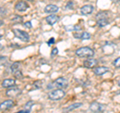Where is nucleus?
Returning <instances> with one entry per match:
<instances>
[{"mask_svg": "<svg viewBox=\"0 0 120 113\" xmlns=\"http://www.w3.org/2000/svg\"><path fill=\"white\" fill-rule=\"evenodd\" d=\"M13 32L16 37H18L21 41H23V42H28L30 37L28 35L27 32L23 31V30H20V29H13Z\"/></svg>", "mask_w": 120, "mask_h": 113, "instance_id": "39448f33", "label": "nucleus"}, {"mask_svg": "<svg viewBox=\"0 0 120 113\" xmlns=\"http://www.w3.org/2000/svg\"><path fill=\"white\" fill-rule=\"evenodd\" d=\"M93 11H94V7H93L92 5H84V6H82L81 7V9H80V12L82 14H84V15H88V14H91Z\"/></svg>", "mask_w": 120, "mask_h": 113, "instance_id": "f8f14e48", "label": "nucleus"}, {"mask_svg": "<svg viewBox=\"0 0 120 113\" xmlns=\"http://www.w3.org/2000/svg\"><path fill=\"white\" fill-rule=\"evenodd\" d=\"M45 20H46V22L49 25H53L59 20V17L57 16V15H55V14H50L49 16H47L46 18H45Z\"/></svg>", "mask_w": 120, "mask_h": 113, "instance_id": "4468645a", "label": "nucleus"}, {"mask_svg": "<svg viewBox=\"0 0 120 113\" xmlns=\"http://www.w3.org/2000/svg\"><path fill=\"white\" fill-rule=\"evenodd\" d=\"M54 42H55V40H54V38H50V39H49V41H48V44H49V45H50V44H53Z\"/></svg>", "mask_w": 120, "mask_h": 113, "instance_id": "b1692460", "label": "nucleus"}, {"mask_svg": "<svg viewBox=\"0 0 120 113\" xmlns=\"http://www.w3.org/2000/svg\"><path fill=\"white\" fill-rule=\"evenodd\" d=\"M73 36L75 38H78V39H89L90 37H91V34H90L89 32H75Z\"/></svg>", "mask_w": 120, "mask_h": 113, "instance_id": "9b49d317", "label": "nucleus"}, {"mask_svg": "<svg viewBox=\"0 0 120 113\" xmlns=\"http://www.w3.org/2000/svg\"><path fill=\"white\" fill-rule=\"evenodd\" d=\"M117 83H118V85L120 86V78H118V79H117Z\"/></svg>", "mask_w": 120, "mask_h": 113, "instance_id": "393cba45", "label": "nucleus"}, {"mask_svg": "<svg viewBox=\"0 0 120 113\" xmlns=\"http://www.w3.org/2000/svg\"><path fill=\"white\" fill-rule=\"evenodd\" d=\"M26 1H33V0H26Z\"/></svg>", "mask_w": 120, "mask_h": 113, "instance_id": "cd10ccee", "label": "nucleus"}, {"mask_svg": "<svg viewBox=\"0 0 120 113\" xmlns=\"http://www.w3.org/2000/svg\"><path fill=\"white\" fill-rule=\"evenodd\" d=\"M2 86L5 88H10V87H13L15 86V80L12 78H7V79H4L2 81Z\"/></svg>", "mask_w": 120, "mask_h": 113, "instance_id": "dca6fc26", "label": "nucleus"}, {"mask_svg": "<svg viewBox=\"0 0 120 113\" xmlns=\"http://www.w3.org/2000/svg\"><path fill=\"white\" fill-rule=\"evenodd\" d=\"M13 75L16 78H22V73H21V70L18 69V70H15V71H12Z\"/></svg>", "mask_w": 120, "mask_h": 113, "instance_id": "6ab92c4d", "label": "nucleus"}, {"mask_svg": "<svg viewBox=\"0 0 120 113\" xmlns=\"http://www.w3.org/2000/svg\"><path fill=\"white\" fill-rule=\"evenodd\" d=\"M58 10H59L58 6H56V5H54V4H49V5H47V6L44 8L45 12H46V13H50V14H54V13L57 12Z\"/></svg>", "mask_w": 120, "mask_h": 113, "instance_id": "2eb2a0df", "label": "nucleus"}, {"mask_svg": "<svg viewBox=\"0 0 120 113\" xmlns=\"http://www.w3.org/2000/svg\"><path fill=\"white\" fill-rule=\"evenodd\" d=\"M6 14V10L3 8H0V16H3V15Z\"/></svg>", "mask_w": 120, "mask_h": 113, "instance_id": "5701e85b", "label": "nucleus"}, {"mask_svg": "<svg viewBox=\"0 0 120 113\" xmlns=\"http://www.w3.org/2000/svg\"><path fill=\"white\" fill-rule=\"evenodd\" d=\"M1 37H2V32L0 31V38H1Z\"/></svg>", "mask_w": 120, "mask_h": 113, "instance_id": "bb28decb", "label": "nucleus"}, {"mask_svg": "<svg viewBox=\"0 0 120 113\" xmlns=\"http://www.w3.org/2000/svg\"><path fill=\"white\" fill-rule=\"evenodd\" d=\"M57 53H58V49H57V48H53V49H52V52H51V55L55 56Z\"/></svg>", "mask_w": 120, "mask_h": 113, "instance_id": "412c9836", "label": "nucleus"}, {"mask_svg": "<svg viewBox=\"0 0 120 113\" xmlns=\"http://www.w3.org/2000/svg\"><path fill=\"white\" fill-rule=\"evenodd\" d=\"M119 93H120V92H119Z\"/></svg>", "mask_w": 120, "mask_h": 113, "instance_id": "c756f323", "label": "nucleus"}, {"mask_svg": "<svg viewBox=\"0 0 120 113\" xmlns=\"http://www.w3.org/2000/svg\"><path fill=\"white\" fill-rule=\"evenodd\" d=\"M51 86L52 87H55L56 89H62V88H65L68 86V81H67L64 77H60L58 79H56L53 83L48 85V88H50Z\"/></svg>", "mask_w": 120, "mask_h": 113, "instance_id": "7ed1b4c3", "label": "nucleus"}, {"mask_svg": "<svg viewBox=\"0 0 120 113\" xmlns=\"http://www.w3.org/2000/svg\"><path fill=\"white\" fill-rule=\"evenodd\" d=\"M76 55L78 57H93V55H94V50L91 49L90 47H81L79 49L76 50Z\"/></svg>", "mask_w": 120, "mask_h": 113, "instance_id": "f03ea898", "label": "nucleus"}, {"mask_svg": "<svg viewBox=\"0 0 120 113\" xmlns=\"http://www.w3.org/2000/svg\"><path fill=\"white\" fill-rule=\"evenodd\" d=\"M113 66L116 68H120V57H117L113 61Z\"/></svg>", "mask_w": 120, "mask_h": 113, "instance_id": "aec40b11", "label": "nucleus"}, {"mask_svg": "<svg viewBox=\"0 0 120 113\" xmlns=\"http://www.w3.org/2000/svg\"><path fill=\"white\" fill-rule=\"evenodd\" d=\"M83 65L86 68H94L95 65H97V60L93 59V58H89L87 60H85Z\"/></svg>", "mask_w": 120, "mask_h": 113, "instance_id": "ddd939ff", "label": "nucleus"}, {"mask_svg": "<svg viewBox=\"0 0 120 113\" xmlns=\"http://www.w3.org/2000/svg\"><path fill=\"white\" fill-rule=\"evenodd\" d=\"M96 21H97V24H98L100 27L106 26L110 21L108 12H106V11H101V12H99L96 15Z\"/></svg>", "mask_w": 120, "mask_h": 113, "instance_id": "f257e3e1", "label": "nucleus"}, {"mask_svg": "<svg viewBox=\"0 0 120 113\" xmlns=\"http://www.w3.org/2000/svg\"><path fill=\"white\" fill-rule=\"evenodd\" d=\"M108 71H109L108 67H105V66H99V67H94L93 68V72L96 75H103L105 73H107Z\"/></svg>", "mask_w": 120, "mask_h": 113, "instance_id": "9d476101", "label": "nucleus"}, {"mask_svg": "<svg viewBox=\"0 0 120 113\" xmlns=\"http://www.w3.org/2000/svg\"><path fill=\"white\" fill-rule=\"evenodd\" d=\"M89 109L91 110L93 113H100V112H102L104 111V105L102 104H100L98 102H92L91 104L89 105Z\"/></svg>", "mask_w": 120, "mask_h": 113, "instance_id": "423d86ee", "label": "nucleus"}, {"mask_svg": "<svg viewBox=\"0 0 120 113\" xmlns=\"http://www.w3.org/2000/svg\"><path fill=\"white\" fill-rule=\"evenodd\" d=\"M64 96H65V91L62 89L52 90V91L49 92V94H48V97H49V99H51V100H60Z\"/></svg>", "mask_w": 120, "mask_h": 113, "instance_id": "20e7f679", "label": "nucleus"}, {"mask_svg": "<svg viewBox=\"0 0 120 113\" xmlns=\"http://www.w3.org/2000/svg\"><path fill=\"white\" fill-rule=\"evenodd\" d=\"M1 25H3V21H2L1 19H0V26H1Z\"/></svg>", "mask_w": 120, "mask_h": 113, "instance_id": "a878e982", "label": "nucleus"}, {"mask_svg": "<svg viewBox=\"0 0 120 113\" xmlns=\"http://www.w3.org/2000/svg\"><path fill=\"white\" fill-rule=\"evenodd\" d=\"M28 8V4L26 1H23V0H21V1H18L16 3V5H15V9L17 11H19V12H24L26 11V9Z\"/></svg>", "mask_w": 120, "mask_h": 113, "instance_id": "1a4fd4ad", "label": "nucleus"}, {"mask_svg": "<svg viewBox=\"0 0 120 113\" xmlns=\"http://www.w3.org/2000/svg\"><path fill=\"white\" fill-rule=\"evenodd\" d=\"M119 38H120V36H119Z\"/></svg>", "mask_w": 120, "mask_h": 113, "instance_id": "c85d7f7f", "label": "nucleus"}, {"mask_svg": "<svg viewBox=\"0 0 120 113\" xmlns=\"http://www.w3.org/2000/svg\"><path fill=\"white\" fill-rule=\"evenodd\" d=\"M20 93L21 89L19 87H16V86H13V87H10V89L6 91V95L8 97H17Z\"/></svg>", "mask_w": 120, "mask_h": 113, "instance_id": "0eeeda50", "label": "nucleus"}, {"mask_svg": "<svg viewBox=\"0 0 120 113\" xmlns=\"http://www.w3.org/2000/svg\"><path fill=\"white\" fill-rule=\"evenodd\" d=\"M24 26L26 28H31V22L28 21V22H25L24 23Z\"/></svg>", "mask_w": 120, "mask_h": 113, "instance_id": "4be33fe9", "label": "nucleus"}, {"mask_svg": "<svg viewBox=\"0 0 120 113\" xmlns=\"http://www.w3.org/2000/svg\"><path fill=\"white\" fill-rule=\"evenodd\" d=\"M82 105V103H80V102H78V103H74V104H72V105H70V106H68V107H66L64 110H73V109H76V108H78V107H80Z\"/></svg>", "mask_w": 120, "mask_h": 113, "instance_id": "f3484780", "label": "nucleus"}, {"mask_svg": "<svg viewBox=\"0 0 120 113\" xmlns=\"http://www.w3.org/2000/svg\"><path fill=\"white\" fill-rule=\"evenodd\" d=\"M13 106H14V102L12 100H5L0 103V110L5 111V110H8V109L12 108Z\"/></svg>", "mask_w": 120, "mask_h": 113, "instance_id": "6e6552de", "label": "nucleus"}, {"mask_svg": "<svg viewBox=\"0 0 120 113\" xmlns=\"http://www.w3.org/2000/svg\"><path fill=\"white\" fill-rule=\"evenodd\" d=\"M11 20H12V22H18V23H20V22H22V20H23V18L19 16V15H14Z\"/></svg>", "mask_w": 120, "mask_h": 113, "instance_id": "a211bd4d", "label": "nucleus"}]
</instances>
